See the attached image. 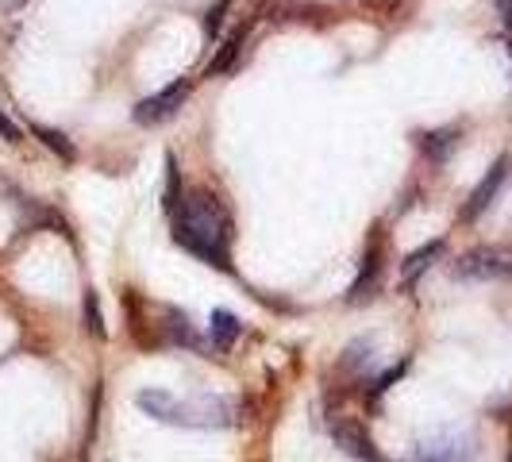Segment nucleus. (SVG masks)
Returning a JSON list of instances; mask_svg holds the SVG:
<instances>
[{
  "mask_svg": "<svg viewBox=\"0 0 512 462\" xmlns=\"http://www.w3.org/2000/svg\"><path fill=\"white\" fill-rule=\"evenodd\" d=\"M174 239L185 251L205 258L208 266L228 270V251H231V216L220 205L216 193L208 189H193L185 193V201L174 212Z\"/></svg>",
  "mask_w": 512,
  "mask_h": 462,
  "instance_id": "nucleus-1",
  "label": "nucleus"
},
{
  "mask_svg": "<svg viewBox=\"0 0 512 462\" xmlns=\"http://www.w3.org/2000/svg\"><path fill=\"white\" fill-rule=\"evenodd\" d=\"M139 409L151 412L154 420L162 424H181V428H224L235 420L239 405L228 397H197V401H181L166 389H143L139 397Z\"/></svg>",
  "mask_w": 512,
  "mask_h": 462,
  "instance_id": "nucleus-2",
  "label": "nucleus"
},
{
  "mask_svg": "<svg viewBox=\"0 0 512 462\" xmlns=\"http://www.w3.org/2000/svg\"><path fill=\"white\" fill-rule=\"evenodd\" d=\"M451 274H455L459 282H509L512 278V247H501V243L470 247V251L451 266Z\"/></svg>",
  "mask_w": 512,
  "mask_h": 462,
  "instance_id": "nucleus-3",
  "label": "nucleus"
},
{
  "mask_svg": "<svg viewBox=\"0 0 512 462\" xmlns=\"http://www.w3.org/2000/svg\"><path fill=\"white\" fill-rule=\"evenodd\" d=\"M412 462H478V447L462 432H439V436L416 443Z\"/></svg>",
  "mask_w": 512,
  "mask_h": 462,
  "instance_id": "nucleus-4",
  "label": "nucleus"
},
{
  "mask_svg": "<svg viewBox=\"0 0 512 462\" xmlns=\"http://www.w3.org/2000/svg\"><path fill=\"white\" fill-rule=\"evenodd\" d=\"M185 97H189V81H174L170 89H162V93H154V97L135 104L131 116H135V124H162V120H170L185 104Z\"/></svg>",
  "mask_w": 512,
  "mask_h": 462,
  "instance_id": "nucleus-5",
  "label": "nucleus"
},
{
  "mask_svg": "<svg viewBox=\"0 0 512 462\" xmlns=\"http://www.w3.org/2000/svg\"><path fill=\"white\" fill-rule=\"evenodd\" d=\"M505 178H509V158H497V162L489 166V174L482 178V185L470 193V201H466V208H462V220H478V216L493 205V197L501 193Z\"/></svg>",
  "mask_w": 512,
  "mask_h": 462,
  "instance_id": "nucleus-6",
  "label": "nucleus"
},
{
  "mask_svg": "<svg viewBox=\"0 0 512 462\" xmlns=\"http://www.w3.org/2000/svg\"><path fill=\"white\" fill-rule=\"evenodd\" d=\"M332 436H335V443L347 451V455H355L359 462H385L382 451L374 447V439L366 436L359 424H351V420H339V424H332Z\"/></svg>",
  "mask_w": 512,
  "mask_h": 462,
  "instance_id": "nucleus-7",
  "label": "nucleus"
},
{
  "mask_svg": "<svg viewBox=\"0 0 512 462\" xmlns=\"http://www.w3.org/2000/svg\"><path fill=\"white\" fill-rule=\"evenodd\" d=\"M243 43H247V27H239V31H231V39L220 47V54L208 62V77L212 74H228L231 66H235V58L243 51Z\"/></svg>",
  "mask_w": 512,
  "mask_h": 462,
  "instance_id": "nucleus-8",
  "label": "nucleus"
},
{
  "mask_svg": "<svg viewBox=\"0 0 512 462\" xmlns=\"http://www.w3.org/2000/svg\"><path fill=\"white\" fill-rule=\"evenodd\" d=\"M239 332H243V324H239L231 312H224V308H220V312H212V328H208V335H212V343H216L220 351H228Z\"/></svg>",
  "mask_w": 512,
  "mask_h": 462,
  "instance_id": "nucleus-9",
  "label": "nucleus"
},
{
  "mask_svg": "<svg viewBox=\"0 0 512 462\" xmlns=\"http://www.w3.org/2000/svg\"><path fill=\"white\" fill-rule=\"evenodd\" d=\"M443 255V239H436V243H428V247H420L416 255H409V262H405V270H401V278H405V285L416 282V274L424 270V266H432V258Z\"/></svg>",
  "mask_w": 512,
  "mask_h": 462,
  "instance_id": "nucleus-10",
  "label": "nucleus"
},
{
  "mask_svg": "<svg viewBox=\"0 0 512 462\" xmlns=\"http://www.w3.org/2000/svg\"><path fill=\"white\" fill-rule=\"evenodd\" d=\"M420 147L432 154L436 162H443V158H447V151L455 147V139H451V131H432V135H420Z\"/></svg>",
  "mask_w": 512,
  "mask_h": 462,
  "instance_id": "nucleus-11",
  "label": "nucleus"
},
{
  "mask_svg": "<svg viewBox=\"0 0 512 462\" xmlns=\"http://www.w3.org/2000/svg\"><path fill=\"white\" fill-rule=\"evenodd\" d=\"M31 131H35V135H39V139H43V143H47L51 151L62 154L66 162H74V158H77V151H74V147H70V139H66L62 131H51V128H31Z\"/></svg>",
  "mask_w": 512,
  "mask_h": 462,
  "instance_id": "nucleus-12",
  "label": "nucleus"
},
{
  "mask_svg": "<svg viewBox=\"0 0 512 462\" xmlns=\"http://www.w3.org/2000/svg\"><path fill=\"white\" fill-rule=\"evenodd\" d=\"M231 4H235V0H216V8H208V16H205L208 39H216V35H220V24H224V16H228Z\"/></svg>",
  "mask_w": 512,
  "mask_h": 462,
  "instance_id": "nucleus-13",
  "label": "nucleus"
},
{
  "mask_svg": "<svg viewBox=\"0 0 512 462\" xmlns=\"http://www.w3.org/2000/svg\"><path fill=\"white\" fill-rule=\"evenodd\" d=\"M85 320H93L89 328H93V335H104V328H101V312H97V297H93V289L85 293Z\"/></svg>",
  "mask_w": 512,
  "mask_h": 462,
  "instance_id": "nucleus-14",
  "label": "nucleus"
},
{
  "mask_svg": "<svg viewBox=\"0 0 512 462\" xmlns=\"http://www.w3.org/2000/svg\"><path fill=\"white\" fill-rule=\"evenodd\" d=\"M378 266H382L378 255H370V285H374V278H378ZM362 289H366V270H362V282L351 289V301H362Z\"/></svg>",
  "mask_w": 512,
  "mask_h": 462,
  "instance_id": "nucleus-15",
  "label": "nucleus"
},
{
  "mask_svg": "<svg viewBox=\"0 0 512 462\" xmlns=\"http://www.w3.org/2000/svg\"><path fill=\"white\" fill-rule=\"evenodd\" d=\"M0 135H4L8 143H20V128H16V124H12L4 112H0Z\"/></svg>",
  "mask_w": 512,
  "mask_h": 462,
  "instance_id": "nucleus-16",
  "label": "nucleus"
},
{
  "mask_svg": "<svg viewBox=\"0 0 512 462\" xmlns=\"http://www.w3.org/2000/svg\"><path fill=\"white\" fill-rule=\"evenodd\" d=\"M497 8H501V24H505V31H509L512 39V0H497Z\"/></svg>",
  "mask_w": 512,
  "mask_h": 462,
  "instance_id": "nucleus-17",
  "label": "nucleus"
}]
</instances>
